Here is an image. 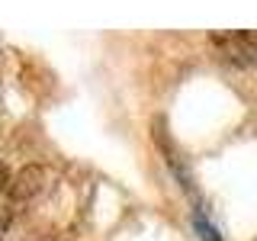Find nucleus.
Instances as JSON below:
<instances>
[{
  "instance_id": "1",
  "label": "nucleus",
  "mask_w": 257,
  "mask_h": 241,
  "mask_svg": "<svg viewBox=\"0 0 257 241\" xmlns=\"http://www.w3.org/2000/svg\"><path fill=\"white\" fill-rule=\"evenodd\" d=\"M45 187H48V171L45 167H26L16 180H7L4 183V225L13 222L16 206H26L36 196H42Z\"/></svg>"
},
{
  "instance_id": "2",
  "label": "nucleus",
  "mask_w": 257,
  "mask_h": 241,
  "mask_svg": "<svg viewBox=\"0 0 257 241\" xmlns=\"http://www.w3.org/2000/svg\"><path fill=\"white\" fill-rule=\"evenodd\" d=\"M196 228H199V238L203 241H222L219 235H215V228L209 222H203V215H196Z\"/></svg>"
}]
</instances>
